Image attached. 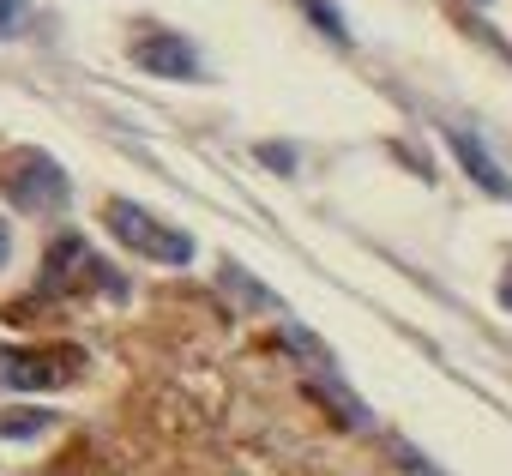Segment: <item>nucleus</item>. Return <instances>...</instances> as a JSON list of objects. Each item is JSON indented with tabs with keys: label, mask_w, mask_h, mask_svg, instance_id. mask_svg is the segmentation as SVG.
Returning <instances> with one entry per match:
<instances>
[{
	"label": "nucleus",
	"mask_w": 512,
	"mask_h": 476,
	"mask_svg": "<svg viewBox=\"0 0 512 476\" xmlns=\"http://www.w3.org/2000/svg\"><path fill=\"white\" fill-rule=\"evenodd\" d=\"M446 145H452V157L470 169V181L482 187V193H500V199H512V175L482 151V139L476 133H464V127H446Z\"/></svg>",
	"instance_id": "423d86ee"
},
{
	"label": "nucleus",
	"mask_w": 512,
	"mask_h": 476,
	"mask_svg": "<svg viewBox=\"0 0 512 476\" xmlns=\"http://www.w3.org/2000/svg\"><path fill=\"white\" fill-rule=\"evenodd\" d=\"M103 223H109V235H115L121 248H133V254H145L157 266H187L193 260V235L175 229V223H163V217H151L133 199H109L103 205Z\"/></svg>",
	"instance_id": "f257e3e1"
},
{
	"label": "nucleus",
	"mask_w": 512,
	"mask_h": 476,
	"mask_svg": "<svg viewBox=\"0 0 512 476\" xmlns=\"http://www.w3.org/2000/svg\"><path fill=\"white\" fill-rule=\"evenodd\" d=\"M7 254H13V235H7V223H0V266H7Z\"/></svg>",
	"instance_id": "9b49d317"
},
{
	"label": "nucleus",
	"mask_w": 512,
	"mask_h": 476,
	"mask_svg": "<svg viewBox=\"0 0 512 476\" xmlns=\"http://www.w3.org/2000/svg\"><path fill=\"white\" fill-rule=\"evenodd\" d=\"M133 61H139V73H157V79H199L205 73L199 49L187 37H175V31H145L133 43Z\"/></svg>",
	"instance_id": "39448f33"
},
{
	"label": "nucleus",
	"mask_w": 512,
	"mask_h": 476,
	"mask_svg": "<svg viewBox=\"0 0 512 476\" xmlns=\"http://www.w3.org/2000/svg\"><path fill=\"white\" fill-rule=\"evenodd\" d=\"M43 428H49L43 410H31V416H0V434H7V440H31V434H43Z\"/></svg>",
	"instance_id": "6e6552de"
},
{
	"label": "nucleus",
	"mask_w": 512,
	"mask_h": 476,
	"mask_svg": "<svg viewBox=\"0 0 512 476\" xmlns=\"http://www.w3.org/2000/svg\"><path fill=\"white\" fill-rule=\"evenodd\" d=\"M500 308H506V314H512V266H506V272H500Z\"/></svg>",
	"instance_id": "9d476101"
},
{
	"label": "nucleus",
	"mask_w": 512,
	"mask_h": 476,
	"mask_svg": "<svg viewBox=\"0 0 512 476\" xmlns=\"http://www.w3.org/2000/svg\"><path fill=\"white\" fill-rule=\"evenodd\" d=\"M25 25V0H0V37H13Z\"/></svg>",
	"instance_id": "1a4fd4ad"
},
{
	"label": "nucleus",
	"mask_w": 512,
	"mask_h": 476,
	"mask_svg": "<svg viewBox=\"0 0 512 476\" xmlns=\"http://www.w3.org/2000/svg\"><path fill=\"white\" fill-rule=\"evenodd\" d=\"M0 187H7V199L19 205V211H31V217H43V211H61L67 205V169L49 157V151H13L7 163H0Z\"/></svg>",
	"instance_id": "f03ea898"
},
{
	"label": "nucleus",
	"mask_w": 512,
	"mask_h": 476,
	"mask_svg": "<svg viewBox=\"0 0 512 476\" xmlns=\"http://www.w3.org/2000/svg\"><path fill=\"white\" fill-rule=\"evenodd\" d=\"M79 350H0V386L13 392H49L79 374Z\"/></svg>",
	"instance_id": "7ed1b4c3"
},
{
	"label": "nucleus",
	"mask_w": 512,
	"mask_h": 476,
	"mask_svg": "<svg viewBox=\"0 0 512 476\" xmlns=\"http://www.w3.org/2000/svg\"><path fill=\"white\" fill-rule=\"evenodd\" d=\"M79 284H103L109 296H121L127 284L79 242V235H61V242L49 248V260H43V290H79Z\"/></svg>",
	"instance_id": "20e7f679"
},
{
	"label": "nucleus",
	"mask_w": 512,
	"mask_h": 476,
	"mask_svg": "<svg viewBox=\"0 0 512 476\" xmlns=\"http://www.w3.org/2000/svg\"><path fill=\"white\" fill-rule=\"evenodd\" d=\"M302 7H308V19H314L332 43H344V37H350V31H344V19H338V7H326V0H302Z\"/></svg>",
	"instance_id": "0eeeda50"
}]
</instances>
